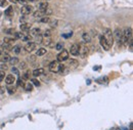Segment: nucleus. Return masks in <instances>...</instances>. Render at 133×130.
<instances>
[{
	"label": "nucleus",
	"instance_id": "obj_48",
	"mask_svg": "<svg viewBox=\"0 0 133 130\" xmlns=\"http://www.w3.org/2000/svg\"><path fill=\"white\" fill-rule=\"evenodd\" d=\"M19 20H20V23H22V24H23V23H25V22H26V18H25V17H23V18H20V19H19Z\"/></svg>",
	"mask_w": 133,
	"mask_h": 130
},
{
	"label": "nucleus",
	"instance_id": "obj_6",
	"mask_svg": "<svg viewBox=\"0 0 133 130\" xmlns=\"http://www.w3.org/2000/svg\"><path fill=\"white\" fill-rule=\"evenodd\" d=\"M99 42H100V45L102 46V48H103L104 50H110L111 46L109 45V43H108V41H107L106 37H104L103 35H101V36L99 37Z\"/></svg>",
	"mask_w": 133,
	"mask_h": 130
},
{
	"label": "nucleus",
	"instance_id": "obj_7",
	"mask_svg": "<svg viewBox=\"0 0 133 130\" xmlns=\"http://www.w3.org/2000/svg\"><path fill=\"white\" fill-rule=\"evenodd\" d=\"M33 11V7L31 5H24L22 8H20V13L24 16H28Z\"/></svg>",
	"mask_w": 133,
	"mask_h": 130
},
{
	"label": "nucleus",
	"instance_id": "obj_9",
	"mask_svg": "<svg viewBox=\"0 0 133 130\" xmlns=\"http://www.w3.org/2000/svg\"><path fill=\"white\" fill-rule=\"evenodd\" d=\"M49 71L52 73H57L58 72V64L57 60H53L49 64Z\"/></svg>",
	"mask_w": 133,
	"mask_h": 130
},
{
	"label": "nucleus",
	"instance_id": "obj_11",
	"mask_svg": "<svg viewBox=\"0 0 133 130\" xmlns=\"http://www.w3.org/2000/svg\"><path fill=\"white\" fill-rule=\"evenodd\" d=\"M5 82H6V84L7 85H11V84H13L16 82V78H15L13 75H7L6 78H5Z\"/></svg>",
	"mask_w": 133,
	"mask_h": 130
},
{
	"label": "nucleus",
	"instance_id": "obj_18",
	"mask_svg": "<svg viewBox=\"0 0 133 130\" xmlns=\"http://www.w3.org/2000/svg\"><path fill=\"white\" fill-rule=\"evenodd\" d=\"M2 48L4 50H6V51H10L12 49V47H11V45L9 43H4V44H2Z\"/></svg>",
	"mask_w": 133,
	"mask_h": 130
},
{
	"label": "nucleus",
	"instance_id": "obj_32",
	"mask_svg": "<svg viewBox=\"0 0 133 130\" xmlns=\"http://www.w3.org/2000/svg\"><path fill=\"white\" fill-rule=\"evenodd\" d=\"M19 68L20 70H25L26 68H27V64L25 63V61H22V63H19Z\"/></svg>",
	"mask_w": 133,
	"mask_h": 130
},
{
	"label": "nucleus",
	"instance_id": "obj_20",
	"mask_svg": "<svg viewBox=\"0 0 133 130\" xmlns=\"http://www.w3.org/2000/svg\"><path fill=\"white\" fill-rule=\"evenodd\" d=\"M20 49H22V47H20L19 45H17V46H15L13 48L11 49L13 52H15L16 54H19L20 53Z\"/></svg>",
	"mask_w": 133,
	"mask_h": 130
},
{
	"label": "nucleus",
	"instance_id": "obj_1",
	"mask_svg": "<svg viewBox=\"0 0 133 130\" xmlns=\"http://www.w3.org/2000/svg\"><path fill=\"white\" fill-rule=\"evenodd\" d=\"M132 37V29L130 27H127L123 30V38H122V42L126 44L128 42V40H130Z\"/></svg>",
	"mask_w": 133,
	"mask_h": 130
},
{
	"label": "nucleus",
	"instance_id": "obj_36",
	"mask_svg": "<svg viewBox=\"0 0 133 130\" xmlns=\"http://www.w3.org/2000/svg\"><path fill=\"white\" fill-rule=\"evenodd\" d=\"M43 36L44 37H50L51 36V30H46L43 34Z\"/></svg>",
	"mask_w": 133,
	"mask_h": 130
},
{
	"label": "nucleus",
	"instance_id": "obj_4",
	"mask_svg": "<svg viewBox=\"0 0 133 130\" xmlns=\"http://www.w3.org/2000/svg\"><path fill=\"white\" fill-rule=\"evenodd\" d=\"M68 58H69V52L66 49L60 50V52L57 54V61H60V63L68 60Z\"/></svg>",
	"mask_w": 133,
	"mask_h": 130
},
{
	"label": "nucleus",
	"instance_id": "obj_45",
	"mask_svg": "<svg viewBox=\"0 0 133 130\" xmlns=\"http://www.w3.org/2000/svg\"><path fill=\"white\" fill-rule=\"evenodd\" d=\"M4 91H5V88L0 85V94H3V93H4Z\"/></svg>",
	"mask_w": 133,
	"mask_h": 130
},
{
	"label": "nucleus",
	"instance_id": "obj_15",
	"mask_svg": "<svg viewBox=\"0 0 133 130\" xmlns=\"http://www.w3.org/2000/svg\"><path fill=\"white\" fill-rule=\"evenodd\" d=\"M31 24H28V23H23L22 25L19 26V28L22 31H28V30H30L31 29Z\"/></svg>",
	"mask_w": 133,
	"mask_h": 130
},
{
	"label": "nucleus",
	"instance_id": "obj_8",
	"mask_svg": "<svg viewBox=\"0 0 133 130\" xmlns=\"http://www.w3.org/2000/svg\"><path fill=\"white\" fill-rule=\"evenodd\" d=\"M70 52H71L72 56H77L79 54V44L78 43H74L71 46V49H70Z\"/></svg>",
	"mask_w": 133,
	"mask_h": 130
},
{
	"label": "nucleus",
	"instance_id": "obj_31",
	"mask_svg": "<svg viewBox=\"0 0 133 130\" xmlns=\"http://www.w3.org/2000/svg\"><path fill=\"white\" fill-rule=\"evenodd\" d=\"M31 39H32V37L30 35H26V34H24V36L22 37L23 41H31Z\"/></svg>",
	"mask_w": 133,
	"mask_h": 130
},
{
	"label": "nucleus",
	"instance_id": "obj_26",
	"mask_svg": "<svg viewBox=\"0 0 133 130\" xmlns=\"http://www.w3.org/2000/svg\"><path fill=\"white\" fill-rule=\"evenodd\" d=\"M55 48H57V50H62L64 49V42H58L55 45Z\"/></svg>",
	"mask_w": 133,
	"mask_h": 130
},
{
	"label": "nucleus",
	"instance_id": "obj_29",
	"mask_svg": "<svg viewBox=\"0 0 133 130\" xmlns=\"http://www.w3.org/2000/svg\"><path fill=\"white\" fill-rule=\"evenodd\" d=\"M9 59H10V56H8V54H4V56H2V58H1V60L3 61V63H6V61H9Z\"/></svg>",
	"mask_w": 133,
	"mask_h": 130
},
{
	"label": "nucleus",
	"instance_id": "obj_41",
	"mask_svg": "<svg viewBox=\"0 0 133 130\" xmlns=\"http://www.w3.org/2000/svg\"><path fill=\"white\" fill-rule=\"evenodd\" d=\"M28 60L31 61V63H34V61L36 60V56H29V57H28Z\"/></svg>",
	"mask_w": 133,
	"mask_h": 130
},
{
	"label": "nucleus",
	"instance_id": "obj_54",
	"mask_svg": "<svg viewBox=\"0 0 133 130\" xmlns=\"http://www.w3.org/2000/svg\"><path fill=\"white\" fill-rule=\"evenodd\" d=\"M0 45H2V43H1V41H0Z\"/></svg>",
	"mask_w": 133,
	"mask_h": 130
},
{
	"label": "nucleus",
	"instance_id": "obj_33",
	"mask_svg": "<svg viewBox=\"0 0 133 130\" xmlns=\"http://www.w3.org/2000/svg\"><path fill=\"white\" fill-rule=\"evenodd\" d=\"M24 36V34L23 33H20V32H15V37L18 38V39H22V37Z\"/></svg>",
	"mask_w": 133,
	"mask_h": 130
},
{
	"label": "nucleus",
	"instance_id": "obj_17",
	"mask_svg": "<svg viewBox=\"0 0 133 130\" xmlns=\"http://www.w3.org/2000/svg\"><path fill=\"white\" fill-rule=\"evenodd\" d=\"M45 16V11H41V10H37L34 12V18H41Z\"/></svg>",
	"mask_w": 133,
	"mask_h": 130
},
{
	"label": "nucleus",
	"instance_id": "obj_16",
	"mask_svg": "<svg viewBox=\"0 0 133 130\" xmlns=\"http://www.w3.org/2000/svg\"><path fill=\"white\" fill-rule=\"evenodd\" d=\"M40 34H41L40 28H33V29H31V35L32 36H39Z\"/></svg>",
	"mask_w": 133,
	"mask_h": 130
},
{
	"label": "nucleus",
	"instance_id": "obj_55",
	"mask_svg": "<svg viewBox=\"0 0 133 130\" xmlns=\"http://www.w3.org/2000/svg\"><path fill=\"white\" fill-rule=\"evenodd\" d=\"M0 54H1V51H0Z\"/></svg>",
	"mask_w": 133,
	"mask_h": 130
},
{
	"label": "nucleus",
	"instance_id": "obj_42",
	"mask_svg": "<svg viewBox=\"0 0 133 130\" xmlns=\"http://www.w3.org/2000/svg\"><path fill=\"white\" fill-rule=\"evenodd\" d=\"M11 72L15 74V75H19V70L17 69L16 67H13V68H12V69H11Z\"/></svg>",
	"mask_w": 133,
	"mask_h": 130
},
{
	"label": "nucleus",
	"instance_id": "obj_14",
	"mask_svg": "<svg viewBox=\"0 0 133 130\" xmlns=\"http://www.w3.org/2000/svg\"><path fill=\"white\" fill-rule=\"evenodd\" d=\"M82 38H83V40H84V42H85V43L91 42V37H90V35L88 33H83L82 34Z\"/></svg>",
	"mask_w": 133,
	"mask_h": 130
},
{
	"label": "nucleus",
	"instance_id": "obj_22",
	"mask_svg": "<svg viewBox=\"0 0 133 130\" xmlns=\"http://www.w3.org/2000/svg\"><path fill=\"white\" fill-rule=\"evenodd\" d=\"M6 90L8 91V93H9V94H13V93L16 92V87H12V86L8 85V86H7V88H6Z\"/></svg>",
	"mask_w": 133,
	"mask_h": 130
},
{
	"label": "nucleus",
	"instance_id": "obj_49",
	"mask_svg": "<svg viewBox=\"0 0 133 130\" xmlns=\"http://www.w3.org/2000/svg\"><path fill=\"white\" fill-rule=\"evenodd\" d=\"M28 78H29V72L24 74V79H28Z\"/></svg>",
	"mask_w": 133,
	"mask_h": 130
},
{
	"label": "nucleus",
	"instance_id": "obj_51",
	"mask_svg": "<svg viewBox=\"0 0 133 130\" xmlns=\"http://www.w3.org/2000/svg\"><path fill=\"white\" fill-rule=\"evenodd\" d=\"M121 130H128V128H126V127H122Z\"/></svg>",
	"mask_w": 133,
	"mask_h": 130
},
{
	"label": "nucleus",
	"instance_id": "obj_27",
	"mask_svg": "<svg viewBox=\"0 0 133 130\" xmlns=\"http://www.w3.org/2000/svg\"><path fill=\"white\" fill-rule=\"evenodd\" d=\"M46 49L45 48H39L38 50H37V56H43V54H45L46 53Z\"/></svg>",
	"mask_w": 133,
	"mask_h": 130
},
{
	"label": "nucleus",
	"instance_id": "obj_28",
	"mask_svg": "<svg viewBox=\"0 0 133 130\" xmlns=\"http://www.w3.org/2000/svg\"><path fill=\"white\" fill-rule=\"evenodd\" d=\"M49 20H50V19L46 16V17L41 18V19H39V22H41V23H48V22H49Z\"/></svg>",
	"mask_w": 133,
	"mask_h": 130
},
{
	"label": "nucleus",
	"instance_id": "obj_53",
	"mask_svg": "<svg viewBox=\"0 0 133 130\" xmlns=\"http://www.w3.org/2000/svg\"><path fill=\"white\" fill-rule=\"evenodd\" d=\"M112 130H117V129H116V128H113V129H112Z\"/></svg>",
	"mask_w": 133,
	"mask_h": 130
},
{
	"label": "nucleus",
	"instance_id": "obj_23",
	"mask_svg": "<svg viewBox=\"0 0 133 130\" xmlns=\"http://www.w3.org/2000/svg\"><path fill=\"white\" fill-rule=\"evenodd\" d=\"M12 11H13V8H12V6H9V7L5 10V16H7V17H10L12 15Z\"/></svg>",
	"mask_w": 133,
	"mask_h": 130
},
{
	"label": "nucleus",
	"instance_id": "obj_24",
	"mask_svg": "<svg viewBox=\"0 0 133 130\" xmlns=\"http://www.w3.org/2000/svg\"><path fill=\"white\" fill-rule=\"evenodd\" d=\"M69 64H70V66L71 67H78V61H77L76 59H70L69 60Z\"/></svg>",
	"mask_w": 133,
	"mask_h": 130
},
{
	"label": "nucleus",
	"instance_id": "obj_37",
	"mask_svg": "<svg viewBox=\"0 0 133 130\" xmlns=\"http://www.w3.org/2000/svg\"><path fill=\"white\" fill-rule=\"evenodd\" d=\"M18 86H25L24 80H23L22 78H19V79H18Z\"/></svg>",
	"mask_w": 133,
	"mask_h": 130
},
{
	"label": "nucleus",
	"instance_id": "obj_46",
	"mask_svg": "<svg viewBox=\"0 0 133 130\" xmlns=\"http://www.w3.org/2000/svg\"><path fill=\"white\" fill-rule=\"evenodd\" d=\"M19 3H22V4H25V5H26V4H27L28 2H29V1H28V0H19Z\"/></svg>",
	"mask_w": 133,
	"mask_h": 130
},
{
	"label": "nucleus",
	"instance_id": "obj_43",
	"mask_svg": "<svg viewBox=\"0 0 133 130\" xmlns=\"http://www.w3.org/2000/svg\"><path fill=\"white\" fill-rule=\"evenodd\" d=\"M65 67L66 66H64V65H58V72H64Z\"/></svg>",
	"mask_w": 133,
	"mask_h": 130
},
{
	"label": "nucleus",
	"instance_id": "obj_2",
	"mask_svg": "<svg viewBox=\"0 0 133 130\" xmlns=\"http://www.w3.org/2000/svg\"><path fill=\"white\" fill-rule=\"evenodd\" d=\"M103 36L106 37L109 45L113 46V44H114V37H113V33H112V31L110 29H104L103 30Z\"/></svg>",
	"mask_w": 133,
	"mask_h": 130
},
{
	"label": "nucleus",
	"instance_id": "obj_38",
	"mask_svg": "<svg viewBox=\"0 0 133 130\" xmlns=\"http://www.w3.org/2000/svg\"><path fill=\"white\" fill-rule=\"evenodd\" d=\"M6 5H7V1L6 0H0V6L1 7H5Z\"/></svg>",
	"mask_w": 133,
	"mask_h": 130
},
{
	"label": "nucleus",
	"instance_id": "obj_50",
	"mask_svg": "<svg viewBox=\"0 0 133 130\" xmlns=\"http://www.w3.org/2000/svg\"><path fill=\"white\" fill-rule=\"evenodd\" d=\"M9 1L12 3H17V2H19V0H9Z\"/></svg>",
	"mask_w": 133,
	"mask_h": 130
},
{
	"label": "nucleus",
	"instance_id": "obj_19",
	"mask_svg": "<svg viewBox=\"0 0 133 130\" xmlns=\"http://www.w3.org/2000/svg\"><path fill=\"white\" fill-rule=\"evenodd\" d=\"M48 23H49V26L51 27V28H57L58 22H57V19H52V20H49Z\"/></svg>",
	"mask_w": 133,
	"mask_h": 130
},
{
	"label": "nucleus",
	"instance_id": "obj_30",
	"mask_svg": "<svg viewBox=\"0 0 133 130\" xmlns=\"http://www.w3.org/2000/svg\"><path fill=\"white\" fill-rule=\"evenodd\" d=\"M96 81L98 82V83H100V84H103V82H108L109 80H108V78H107V77H104V78H103V77H101V78H99V79H97Z\"/></svg>",
	"mask_w": 133,
	"mask_h": 130
},
{
	"label": "nucleus",
	"instance_id": "obj_21",
	"mask_svg": "<svg viewBox=\"0 0 133 130\" xmlns=\"http://www.w3.org/2000/svg\"><path fill=\"white\" fill-rule=\"evenodd\" d=\"M25 89H26V91H32L33 90V84L32 83H30V82H29V83H27L26 85H25Z\"/></svg>",
	"mask_w": 133,
	"mask_h": 130
},
{
	"label": "nucleus",
	"instance_id": "obj_40",
	"mask_svg": "<svg viewBox=\"0 0 133 130\" xmlns=\"http://www.w3.org/2000/svg\"><path fill=\"white\" fill-rule=\"evenodd\" d=\"M4 78H5V72L1 70L0 71V81H2Z\"/></svg>",
	"mask_w": 133,
	"mask_h": 130
},
{
	"label": "nucleus",
	"instance_id": "obj_12",
	"mask_svg": "<svg viewBox=\"0 0 133 130\" xmlns=\"http://www.w3.org/2000/svg\"><path fill=\"white\" fill-rule=\"evenodd\" d=\"M44 74V69H42V68H39V69H36L33 71V75L35 77H38V76H41V75Z\"/></svg>",
	"mask_w": 133,
	"mask_h": 130
},
{
	"label": "nucleus",
	"instance_id": "obj_3",
	"mask_svg": "<svg viewBox=\"0 0 133 130\" xmlns=\"http://www.w3.org/2000/svg\"><path fill=\"white\" fill-rule=\"evenodd\" d=\"M79 54L82 58H85L88 54V47L86 46L85 42L82 43L81 45H79Z\"/></svg>",
	"mask_w": 133,
	"mask_h": 130
},
{
	"label": "nucleus",
	"instance_id": "obj_35",
	"mask_svg": "<svg viewBox=\"0 0 133 130\" xmlns=\"http://www.w3.org/2000/svg\"><path fill=\"white\" fill-rule=\"evenodd\" d=\"M3 41L5 43H11V42H13V41H15V39H11V38H8V37H5L4 39H3Z\"/></svg>",
	"mask_w": 133,
	"mask_h": 130
},
{
	"label": "nucleus",
	"instance_id": "obj_52",
	"mask_svg": "<svg viewBox=\"0 0 133 130\" xmlns=\"http://www.w3.org/2000/svg\"><path fill=\"white\" fill-rule=\"evenodd\" d=\"M29 2H34V1H36V0H28Z\"/></svg>",
	"mask_w": 133,
	"mask_h": 130
},
{
	"label": "nucleus",
	"instance_id": "obj_5",
	"mask_svg": "<svg viewBox=\"0 0 133 130\" xmlns=\"http://www.w3.org/2000/svg\"><path fill=\"white\" fill-rule=\"evenodd\" d=\"M114 36H115V39L117 42H119V44L122 43V38H123V30L117 28L114 32Z\"/></svg>",
	"mask_w": 133,
	"mask_h": 130
},
{
	"label": "nucleus",
	"instance_id": "obj_44",
	"mask_svg": "<svg viewBox=\"0 0 133 130\" xmlns=\"http://www.w3.org/2000/svg\"><path fill=\"white\" fill-rule=\"evenodd\" d=\"M5 33H7V34H13L15 33V29H7L5 31Z\"/></svg>",
	"mask_w": 133,
	"mask_h": 130
},
{
	"label": "nucleus",
	"instance_id": "obj_47",
	"mask_svg": "<svg viewBox=\"0 0 133 130\" xmlns=\"http://www.w3.org/2000/svg\"><path fill=\"white\" fill-rule=\"evenodd\" d=\"M0 68H1L2 70H4V69H5V70H7V66L4 65V64H3V65H1V67H0Z\"/></svg>",
	"mask_w": 133,
	"mask_h": 130
},
{
	"label": "nucleus",
	"instance_id": "obj_10",
	"mask_svg": "<svg viewBox=\"0 0 133 130\" xmlns=\"http://www.w3.org/2000/svg\"><path fill=\"white\" fill-rule=\"evenodd\" d=\"M35 48H36V43L31 42V41L29 43H27L26 46H25V50L28 51V52H32L33 50H35Z\"/></svg>",
	"mask_w": 133,
	"mask_h": 130
},
{
	"label": "nucleus",
	"instance_id": "obj_56",
	"mask_svg": "<svg viewBox=\"0 0 133 130\" xmlns=\"http://www.w3.org/2000/svg\"><path fill=\"white\" fill-rule=\"evenodd\" d=\"M46 1H47V0H46Z\"/></svg>",
	"mask_w": 133,
	"mask_h": 130
},
{
	"label": "nucleus",
	"instance_id": "obj_34",
	"mask_svg": "<svg viewBox=\"0 0 133 130\" xmlns=\"http://www.w3.org/2000/svg\"><path fill=\"white\" fill-rule=\"evenodd\" d=\"M31 82H32V84H33V85H35V86H37V87H38V86H40V82H39L37 79H35V78H34V79H32V80H31Z\"/></svg>",
	"mask_w": 133,
	"mask_h": 130
},
{
	"label": "nucleus",
	"instance_id": "obj_39",
	"mask_svg": "<svg viewBox=\"0 0 133 130\" xmlns=\"http://www.w3.org/2000/svg\"><path fill=\"white\" fill-rule=\"evenodd\" d=\"M44 43H45V45L49 46V47H53V44H52V41L51 40H46Z\"/></svg>",
	"mask_w": 133,
	"mask_h": 130
},
{
	"label": "nucleus",
	"instance_id": "obj_25",
	"mask_svg": "<svg viewBox=\"0 0 133 130\" xmlns=\"http://www.w3.org/2000/svg\"><path fill=\"white\" fill-rule=\"evenodd\" d=\"M9 63H10L12 66H15V65H17V64L19 63V58H18V57H10Z\"/></svg>",
	"mask_w": 133,
	"mask_h": 130
},
{
	"label": "nucleus",
	"instance_id": "obj_13",
	"mask_svg": "<svg viewBox=\"0 0 133 130\" xmlns=\"http://www.w3.org/2000/svg\"><path fill=\"white\" fill-rule=\"evenodd\" d=\"M47 8H48V2L44 1V2H41V3H39V9H38V10L45 11Z\"/></svg>",
	"mask_w": 133,
	"mask_h": 130
}]
</instances>
